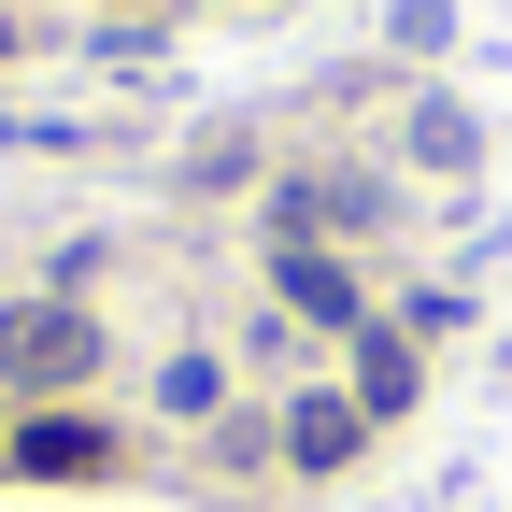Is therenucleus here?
Listing matches in <instances>:
<instances>
[{"label":"nucleus","mask_w":512,"mask_h":512,"mask_svg":"<svg viewBox=\"0 0 512 512\" xmlns=\"http://www.w3.org/2000/svg\"><path fill=\"white\" fill-rule=\"evenodd\" d=\"M100 370V328L72 299H15L0 313V384H86Z\"/></svg>","instance_id":"obj_1"},{"label":"nucleus","mask_w":512,"mask_h":512,"mask_svg":"<svg viewBox=\"0 0 512 512\" xmlns=\"http://www.w3.org/2000/svg\"><path fill=\"white\" fill-rule=\"evenodd\" d=\"M285 299L313 313V328H356V285L328 271V256H299V242H285Z\"/></svg>","instance_id":"obj_2"},{"label":"nucleus","mask_w":512,"mask_h":512,"mask_svg":"<svg viewBox=\"0 0 512 512\" xmlns=\"http://www.w3.org/2000/svg\"><path fill=\"white\" fill-rule=\"evenodd\" d=\"M15 470H43V484L100 470V427H72V413H57V427H29V441H15Z\"/></svg>","instance_id":"obj_3"},{"label":"nucleus","mask_w":512,"mask_h":512,"mask_svg":"<svg viewBox=\"0 0 512 512\" xmlns=\"http://www.w3.org/2000/svg\"><path fill=\"white\" fill-rule=\"evenodd\" d=\"M285 456H299V470H342V456H356V413H342V399H299Z\"/></svg>","instance_id":"obj_4"},{"label":"nucleus","mask_w":512,"mask_h":512,"mask_svg":"<svg viewBox=\"0 0 512 512\" xmlns=\"http://www.w3.org/2000/svg\"><path fill=\"white\" fill-rule=\"evenodd\" d=\"M356 399L399 413V399H413V342H370V356H356Z\"/></svg>","instance_id":"obj_5"},{"label":"nucleus","mask_w":512,"mask_h":512,"mask_svg":"<svg viewBox=\"0 0 512 512\" xmlns=\"http://www.w3.org/2000/svg\"><path fill=\"white\" fill-rule=\"evenodd\" d=\"M0 43H15V15H0Z\"/></svg>","instance_id":"obj_6"}]
</instances>
